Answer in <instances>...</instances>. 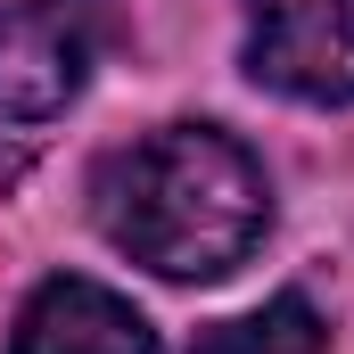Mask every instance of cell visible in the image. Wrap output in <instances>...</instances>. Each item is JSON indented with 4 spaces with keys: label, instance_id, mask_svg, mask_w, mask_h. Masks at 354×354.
<instances>
[{
    "label": "cell",
    "instance_id": "3957f363",
    "mask_svg": "<svg viewBox=\"0 0 354 354\" xmlns=\"http://www.w3.org/2000/svg\"><path fill=\"white\" fill-rule=\"evenodd\" d=\"M83 83H91L83 0H17V8H0V124L66 115Z\"/></svg>",
    "mask_w": 354,
    "mask_h": 354
},
{
    "label": "cell",
    "instance_id": "7a4b0ae2",
    "mask_svg": "<svg viewBox=\"0 0 354 354\" xmlns=\"http://www.w3.org/2000/svg\"><path fill=\"white\" fill-rule=\"evenodd\" d=\"M248 75L305 107H354V0H239Z\"/></svg>",
    "mask_w": 354,
    "mask_h": 354
},
{
    "label": "cell",
    "instance_id": "5b68a950",
    "mask_svg": "<svg viewBox=\"0 0 354 354\" xmlns=\"http://www.w3.org/2000/svg\"><path fill=\"white\" fill-rule=\"evenodd\" d=\"M322 346H330L322 313L305 297H272L256 313H239V322H214L189 354H322Z\"/></svg>",
    "mask_w": 354,
    "mask_h": 354
},
{
    "label": "cell",
    "instance_id": "6da1fadb",
    "mask_svg": "<svg viewBox=\"0 0 354 354\" xmlns=\"http://www.w3.org/2000/svg\"><path fill=\"white\" fill-rule=\"evenodd\" d=\"M264 223V165L214 124H165L99 174V231L157 280H231L256 256Z\"/></svg>",
    "mask_w": 354,
    "mask_h": 354
},
{
    "label": "cell",
    "instance_id": "277c9868",
    "mask_svg": "<svg viewBox=\"0 0 354 354\" xmlns=\"http://www.w3.org/2000/svg\"><path fill=\"white\" fill-rule=\"evenodd\" d=\"M8 354H157V330L132 297L99 288L83 272H58L25 297V313L8 330Z\"/></svg>",
    "mask_w": 354,
    "mask_h": 354
}]
</instances>
